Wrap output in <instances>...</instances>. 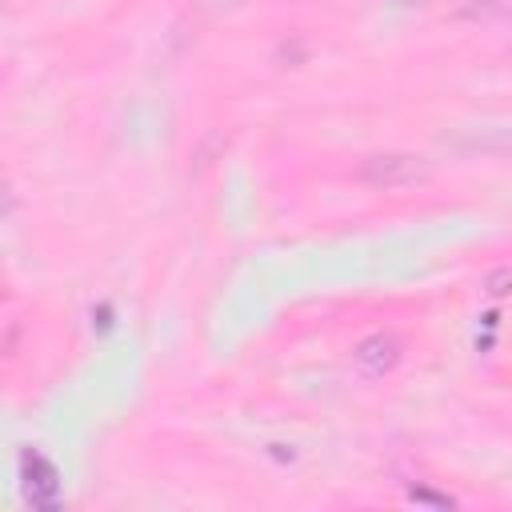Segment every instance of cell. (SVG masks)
Instances as JSON below:
<instances>
[{"label": "cell", "instance_id": "1", "mask_svg": "<svg viewBox=\"0 0 512 512\" xmlns=\"http://www.w3.org/2000/svg\"><path fill=\"white\" fill-rule=\"evenodd\" d=\"M420 176V164L412 156H376L364 164V180L372 184H408Z\"/></svg>", "mask_w": 512, "mask_h": 512}, {"label": "cell", "instance_id": "2", "mask_svg": "<svg viewBox=\"0 0 512 512\" xmlns=\"http://www.w3.org/2000/svg\"><path fill=\"white\" fill-rule=\"evenodd\" d=\"M356 364H360L364 372H384V368H392V364H396V340H388V336L364 340V344L356 348Z\"/></svg>", "mask_w": 512, "mask_h": 512}]
</instances>
